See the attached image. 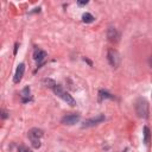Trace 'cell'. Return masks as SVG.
Wrapping results in <instances>:
<instances>
[{
    "label": "cell",
    "instance_id": "8fae6325",
    "mask_svg": "<svg viewBox=\"0 0 152 152\" xmlns=\"http://www.w3.org/2000/svg\"><path fill=\"white\" fill-rule=\"evenodd\" d=\"M106 99H114V95L109 94L108 91H106V90H103V89L99 90V100L102 101V100H106Z\"/></svg>",
    "mask_w": 152,
    "mask_h": 152
},
{
    "label": "cell",
    "instance_id": "4fadbf2b",
    "mask_svg": "<svg viewBox=\"0 0 152 152\" xmlns=\"http://www.w3.org/2000/svg\"><path fill=\"white\" fill-rule=\"evenodd\" d=\"M94 19H95V18H94L90 13H88V12L83 13V15H82V21H83V23H87V24L93 23V21H94Z\"/></svg>",
    "mask_w": 152,
    "mask_h": 152
},
{
    "label": "cell",
    "instance_id": "9c48e42d",
    "mask_svg": "<svg viewBox=\"0 0 152 152\" xmlns=\"http://www.w3.org/2000/svg\"><path fill=\"white\" fill-rule=\"evenodd\" d=\"M107 38L110 40V42H118L119 40V32L116 31L115 27L113 26H109L108 30H107Z\"/></svg>",
    "mask_w": 152,
    "mask_h": 152
},
{
    "label": "cell",
    "instance_id": "3957f363",
    "mask_svg": "<svg viewBox=\"0 0 152 152\" xmlns=\"http://www.w3.org/2000/svg\"><path fill=\"white\" fill-rule=\"evenodd\" d=\"M43 131L40 128H31L28 131V138L31 140V144L34 148H39L40 147V139L43 137Z\"/></svg>",
    "mask_w": 152,
    "mask_h": 152
},
{
    "label": "cell",
    "instance_id": "52a82bcc",
    "mask_svg": "<svg viewBox=\"0 0 152 152\" xmlns=\"http://www.w3.org/2000/svg\"><path fill=\"white\" fill-rule=\"evenodd\" d=\"M24 71H25V64L24 63H20L18 64L17 69H15V74H14V77H13V82L14 83H19L24 76Z\"/></svg>",
    "mask_w": 152,
    "mask_h": 152
},
{
    "label": "cell",
    "instance_id": "ba28073f",
    "mask_svg": "<svg viewBox=\"0 0 152 152\" xmlns=\"http://www.w3.org/2000/svg\"><path fill=\"white\" fill-rule=\"evenodd\" d=\"M46 56H48V55H46L45 51H43V50H40V49H38V48H34V51H33V58H34V61L38 63V65L42 64V62L45 59Z\"/></svg>",
    "mask_w": 152,
    "mask_h": 152
},
{
    "label": "cell",
    "instance_id": "8992f818",
    "mask_svg": "<svg viewBox=\"0 0 152 152\" xmlns=\"http://www.w3.org/2000/svg\"><path fill=\"white\" fill-rule=\"evenodd\" d=\"M80 119H81V116H80V114H77V113L66 114L65 116H63V118H62V124L71 126V125H75V124H77V122L80 121Z\"/></svg>",
    "mask_w": 152,
    "mask_h": 152
},
{
    "label": "cell",
    "instance_id": "6da1fadb",
    "mask_svg": "<svg viewBox=\"0 0 152 152\" xmlns=\"http://www.w3.org/2000/svg\"><path fill=\"white\" fill-rule=\"evenodd\" d=\"M53 93L58 96V97H61L64 102H66V104H69V106H76V101H75V99L68 93V91H65L63 88H62V86H59V84H56L55 87H53Z\"/></svg>",
    "mask_w": 152,
    "mask_h": 152
},
{
    "label": "cell",
    "instance_id": "9a60e30c",
    "mask_svg": "<svg viewBox=\"0 0 152 152\" xmlns=\"http://www.w3.org/2000/svg\"><path fill=\"white\" fill-rule=\"evenodd\" d=\"M18 152H32L30 148L25 147V146H19L18 147Z\"/></svg>",
    "mask_w": 152,
    "mask_h": 152
},
{
    "label": "cell",
    "instance_id": "277c9868",
    "mask_svg": "<svg viewBox=\"0 0 152 152\" xmlns=\"http://www.w3.org/2000/svg\"><path fill=\"white\" fill-rule=\"evenodd\" d=\"M107 59L109 62V64L113 66V68H116L120 63V55L116 50L114 49H109L108 52H107Z\"/></svg>",
    "mask_w": 152,
    "mask_h": 152
},
{
    "label": "cell",
    "instance_id": "ac0fdd59",
    "mask_svg": "<svg viewBox=\"0 0 152 152\" xmlns=\"http://www.w3.org/2000/svg\"><path fill=\"white\" fill-rule=\"evenodd\" d=\"M148 65H150V68L152 69V55H151V57H150V59H148Z\"/></svg>",
    "mask_w": 152,
    "mask_h": 152
},
{
    "label": "cell",
    "instance_id": "7a4b0ae2",
    "mask_svg": "<svg viewBox=\"0 0 152 152\" xmlns=\"http://www.w3.org/2000/svg\"><path fill=\"white\" fill-rule=\"evenodd\" d=\"M135 112H137L139 118L147 119V116H148V104H147V101L144 97H139L137 100V102H135Z\"/></svg>",
    "mask_w": 152,
    "mask_h": 152
},
{
    "label": "cell",
    "instance_id": "2e32d148",
    "mask_svg": "<svg viewBox=\"0 0 152 152\" xmlns=\"http://www.w3.org/2000/svg\"><path fill=\"white\" fill-rule=\"evenodd\" d=\"M7 116H8V113H7L5 109H2V110H1V118H2V119H6Z\"/></svg>",
    "mask_w": 152,
    "mask_h": 152
},
{
    "label": "cell",
    "instance_id": "e0dca14e",
    "mask_svg": "<svg viewBox=\"0 0 152 152\" xmlns=\"http://www.w3.org/2000/svg\"><path fill=\"white\" fill-rule=\"evenodd\" d=\"M77 4H78V5H81V6H82V5H87V4H88V1H87V0H86V1H78V2H77Z\"/></svg>",
    "mask_w": 152,
    "mask_h": 152
},
{
    "label": "cell",
    "instance_id": "d6986e66",
    "mask_svg": "<svg viewBox=\"0 0 152 152\" xmlns=\"http://www.w3.org/2000/svg\"><path fill=\"white\" fill-rule=\"evenodd\" d=\"M17 50H18V43L15 44V46H14V55L17 53Z\"/></svg>",
    "mask_w": 152,
    "mask_h": 152
},
{
    "label": "cell",
    "instance_id": "30bf717a",
    "mask_svg": "<svg viewBox=\"0 0 152 152\" xmlns=\"http://www.w3.org/2000/svg\"><path fill=\"white\" fill-rule=\"evenodd\" d=\"M20 99H21V102L23 103H27L30 101H32V96H31V93H30V87H25L21 93H20Z\"/></svg>",
    "mask_w": 152,
    "mask_h": 152
},
{
    "label": "cell",
    "instance_id": "5bb4252c",
    "mask_svg": "<svg viewBox=\"0 0 152 152\" xmlns=\"http://www.w3.org/2000/svg\"><path fill=\"white\" fill-rule=\"evenodd\" d=\"M44 83L46 84V87H49V88H52V89H53V87L56 86V83H55L52 80H50V78H45V80H44Z\"/></svg>",
    "mask_w": 152,
    "mask_h": 152
},
{
    "label": "cell",
    "instance_id": "5b68a950",
    "mask_svg": "<svg viewBox=\"0 0 152 152\" xmlns=\"http://www.w3.org/2000/svg\"><path fill=\"white\" fill-rule=\"evenodd\" d=\"M104 120H106L104 115L99 114V115H96V116H94V118H90V119L86 120V121L83 122L82 127H83V128H86V127H93V126H95V125L101 124V122H102V121H104Z\"/></svg>",
    "mask_w": 152,
    "mask_h": 152
},
{
    "label": "cell",
    "instance_id": "7c38bea8",
    "mask_svg": "<svg viewBox=\"0 0 152 152\" xmlns=\"http://www.w3.org/2000/svg\"><path fill=\"white\" fill-rule=\"evenodd\" d=\"M150 138H151L150 128L147 126H144V142H145V145H148L150 144Z\"/></svg>",
    "mask_w": 152,
    "mask_h": 152
}]
</instances>
